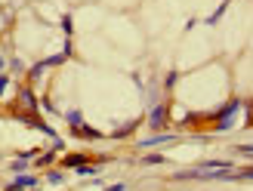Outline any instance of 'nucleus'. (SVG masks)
<instances>
[{"mask_svg":"<svg viewBox=\"0 0 253 191\" xmlns=\"http://www.w3.org/2000/svg\"><path fill=\"white\" fill-rule=\"evenodd\" d=\"M176 80H179V71H170V74H167V77H164V90H167V93H170V90H173V86H176Z\"/></svg>","mask_w":253,"mask_h":191,"instance_id":"nucleus-13","label":"nucleus"},{"mask_svg":"<svg viewBox=\"0 0 253 191\" xmlns=\"http://www.w3.org/2000/svg\"><path fill=\"white\" fill-rule=\"evenodd\" d=\"M84 163H86V154H68L65 157V167H74V170L84 167Z\"/></svg>","mask_w":253,"mask_h":191,"instance_id":"nucleus-8","label":"nucleus"},{"mask_svg":"<svg viewBox=\"0 0 253 191\" xmlns=\"http://www.w3.org/2000/svg\"><path fill=\"white\" fill-rule=\"evenodd\" d=\"M170 120V102H155L148 105V130L151 133H161Z\"/></svg>","mask_w":253,"mask_h":191,"instance_id":"nucleus-2","label":"nucleus"},{"mask_svg":"<svg viewBox=\"0 0 253 191\" xmlns=\"http://www.w3.org/2000/svg\"><path fill=\"white\" fill-rule=\"evenodd\" d=\"M232 151H235V154H241V157H247V160H253V145H235Z\"/></svg>","mask_w":253,"mask_h":191,"instance_id":"nucleus-12","label":"nucleus"},{"mask_svg":"<svg viewBox=\"0 0 253 191\" xmlns=\"http://www.w3.org/2000/svg\"><path fill=\"white\" fill-rule=\"evenodd\" d=\"M0 25H3V22H0Z\"/></svg>","mask_w":253,"mask_h":191,"instance_id":"nucleus-21","label":"nucleus"},{"mask_svg":"<svg viewBox=\"0 0 253 191\" xmlns=\"http://www.w3.org/2000/svg\"><path fill=\"white\" fill-rule=\"evenodd\" d=\"M56 160V151H43V154H37V167H49V163H53Z\"/></svg>","mask_w":253,"mask_h":191,"instance_id":"nucleus-9","label":"nucleus"},{"mask_svg":"<svg viewBox=\"0 0 253 191\" xmlns=\"http://www.w3.org/2000/svg\"><path fill=\"white\" fill-rule=\"evenodd\" d=\"M96 167H90V163H84V167H78V176H93Z\"/></svg>","mask_w":253,"mask_h":191,"instance_id":"nucleus-17","label":"nucleus"},{"mask_svg":"<svg viewBox=\"0 0 253 191\" xmlns=\"http://www.w3.org/2000/svg\"><path fill=\"white\" fill-rule=\"evenodd\" d=\"M229 182H253V167L232 170V173H229Z\"/></svg>","mask_w":253,"mask_h":191,"instance_id":"nucleus-6","label":"nucleus"},{"mask_svg":"<svg viewBox=\"0 0 253 191\" xmlns=\"http://www.w3.org/2000/svg\"><path fill=\"white\" fill-rule=\"evenodd\" d=\"M43 179H46L49 185H62V182H65V176H62L59 170H46V176H43Z\"/></svg>","mask_w":253,"mask_h":191,"instance_id":"nucleus-10","label":"nucleus"},{"mask_svg":"<svg viewBox=\"0 0 253 191\" xmlns=\"http://www.w3.org/2000/svg\"><path fill=\"white\" fill-rule=\"evenodd\" d=\"M105 191H126V182H118V185H108Z\"/></svg>","mask_w":253,"mask_h":191,"instance_id":"nucleus-19","label":"nucleus"},{"mask_svg":"<svg viewBox=\"0 0 253 191\" xmlns=\"http://www.w3.org/2000/svg\"><path fill=\"white\" fill-rule=\"evenodd\" d=\"M41 108H43L46 114H56V105H53V102H46V99H43V105H41Z\"/></svg>","mask_w":253,"mask_h":191,"instance_id":"nucleus-18","label":"nucleus"},{"mask_svg":"<svg viewBox=\"0 0 253 191\" xmlns=\"http://www.w3.org/2000/svg\"><path fill=\"white\" fill-rule=\"evenodd\" d=\"M62 28H65V34H68V37L74 34V22H71V16H62Z\"/></svg>","mask_w":253,"mask_h":191,"instance_id":"nucleus-16","label":"nucleus"},{"mask_svg":"<svg viewBox=\"0 0 253 191\" xmlns=\"http://www.w3.org/2000/svg\"><path fill=\"white\" fill-rule=\"evenodd\" d=\"M241 108H244V102L241 99H232V102H225V105L213 114V130L216 133H229V130H235V123H238V114H241Z\"/></svg>","mask_w":253,"mask_h":191,"instance_id":"nucleus-1","label":"nucleus"},{"mask_svg":"<svg viewBox=\"0 0 253 191\" xmlns=\"http://www.w3.org/2000/svg\"><path fill=\"white\" fill-rule=\"evenodd\" d=\"M9 86H12V77H9V74H3V71H0V99H3V96L9 93Z\"/></svg>","mask_w":253,"mask_h":191,"instance_id":"nucleus-11","label":"nucleus"},{"mask_svg":"<svg viewBox=\"0 0 253 191\" xmlns=\"http://www.w3.org/2000/svg\"><path fill=\"white\" fill-rule=\"evenodd\" d=\"M225 6H229V0H222V3H219V9H216V12H213V16L207 19V25H216V22L222 19V12H225Z\"/></svg>","mask_w":253,"mask_h":191,"instance_id":"nucleus-14","label":"nucleus"},{"mask_svg":"<svg viewBox=\"0 0 253 191\" xmlns=\"http://www.w3.org/2000/svg\"><path fill=\"white\" fill-rule=\"evenodd\" d=\"M37 176H31V173H16V179L12 182H6V191H25V188H37Z\"/></svg>","mask_w":253,"mask_h":191,"instance_id":"nucleus-4","label":"nucleus"},{"mask_svg":"<svg viewBox=\"0 0 253 191\" xmlns=\"http://www.w3.org/2000/svg\"><path fill=\"white\" fill-rule=\"evenodd\" d=\"M16 99H19V105L25 108V114H37V108H41V105H37V96L28 90V86H19V90H16Z\"/></svg>","mask_w":253,"mask_h":191,"instance_id":"nucleus-3","label":"nucleus"},{"mask_svg":"<svg viewBox=\"0 0 253 191\" xmlns=\"http://www.w3.org/2000/svg\"><path fill=\"white\" fill-rule=\"evenodd\" d=\"M170 142H176L173 133H151L148 139H142V142H139V148H155V145H170Z\"/></svg>","mask_w":253,"mask_h":191,"instance_id":"nucleus-5","label":"nucleus"},{"mask_svg":"<svg viewBox=\"0 0 253 191\" xmlns=\"http://www.w3.org/2000/svg\"><path fill=\"white\" fill-rule=\"evenodd\" d=\"M142 163H145V167H151V163H167V157H164V154H145Z\"/></svg>","mask_w":253,"mask_h":191,"instance_id":"nucleus-15","label":"nucleus"},{"mask_svg":"<svg viewBox=\"0 0 253 191\" xmlns=\"http://www.w3.org/2000/svg\"><path fill=\"white\" fill-rule=\"evenodd\" d=\"M65 120H68V126H71V130H78V126H84V114H81V108H71V111H65Z\"/></svg>","mask_w":253,"mask_h":191,"instance_id":"nucleus-7","label":"nucleus"},{"mask_svg":"<svg viewBox=\"0 0 253 191\" xmlns=\"http://www.w3.org/2000/svg\"><path fill=\"white\" fill-rule=\"evenodd\" d=\"M3 68H6V56H3V53H0V71H3Z\"/></svg>","mask_w":253,"mask_h":191,"instance_id":"nucleus-20","label":"nucleus"}]
</instances>
